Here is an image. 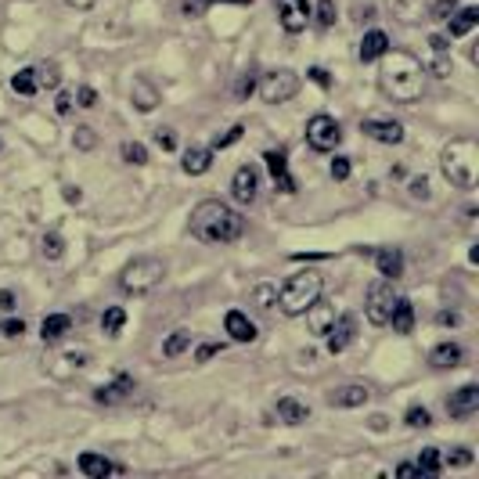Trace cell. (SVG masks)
I'll return each instance as SVG.
<instances>
[{"label": "cell", "mask_w": 479, "mask_h": 479, "mask_svg": "<svg viewBox=\"0 0 479 479\" xmlns=\"http://www.w3.org/2000/svg\"><path fill=\"white\" fill-rule=\"evenodd\" d=\"M382 69H379V87L386 97L400 101V104H411L421 97V87H425V65L411 55V50H400V47H389L386 55L379 58Z\"/></svg>", "instance_id": "obj_1"}, {"label": "cell", "mask_w": 479, "mask_h": 479, "mask_svg": "<svg viewBox=\"0 0 479 479\" xmlns=\"http://www.w3.org/2000/svg\"><path fill=\"white\" fill-rule=\"evenodd\" d=\"M245 231V220L242 212H235L227 202L220 198H205L191 209V235L198 242H209V245H227V242H238Z\"/></svg>", "instance_id": "obj_2"}, {"label": "cell", "mask_w": 479, "mask_h": 479, "mask_svg": "<svg viewBox=\"0 0 479 479\" xmlns=\"http://www.w3.org/2000/svg\"><path fill=\"white\" fill-rule=\"evenodd\" d=\"M440 170L443 177L461 188V191H472L475 181H479V144L472 137H458L451 141L443 151H440Z\"/></svg>", "instance_id": "obj_3"}, {"label": "cell", "mask_w": 479, "mask_h": 479, "mask_svg": "<svg viewBox=\"0 0 479 479\" xmlns=\"http://www.w3.org/2000/svg\"><path fill=\"white\" fill-rule=\"evenodd\" d=\"M325 292V278L317 274V271H299V274H292L285 285H281V292L274 296V303L281 306V313L285 317H299V313H306V306Z\"/></svg>", "instance_id": "obj_4"}, {"label": "cell", "mask_w": 479, "mask_h": 479, "mask_svg": "<svg viewBox=\"0 0 479 479\" xmlns=\"http://www.w3.org/2000/svg\"><path fill=\"white\" fill-rule=\"evenodd\" d=\"M166 278V263L155 259V256H137L130 259L123 274H119V289L130 292V296H148L151 289H158Z\"/></svg>", "instance_id": "obj_5"}, {"label": "cell", "mask_w": 479, "mask_h": 479, "mask_svg": "<svg viewBox=\"0 0 479 479\" xmlns=\"http://www.w3.org/2000/svg\"><path fill=\"white\" fill-rule=\"evenodd\" d=\"M299 94V76L292 69H274L259 80V97L267 104H285Z\"/></svg>", "instance_id": "obj_6"}, {"label": "cell", "mask_w": 479, "mask_h": 479, "mask_svg": "<svg viewBox=\"0 0 479 479\" xmlns=\"http://www.w3.org/2000/svg\"><path fill=\"white\" fill-rule=\"evenodd\" d=\"M306 144L313 148V151H335L339 144H343V127L332 119V116H313L310 123H306Z\"/></svg>", "instance_id": "obj_7"}, {"label": "cell", "mask_w": 479, "mask_h": 479, "mask_svg": "<svg viewBox=\"0 0 479 479\" xmlns=\"http://www.w3.org/2000/svg\"><path fill=\"white\" fill-rule=\"evenodd\" d=\"M393 303H397L393 281H389V278L375 281V285L367 289V303H364V306H367V310H364V313H367V321L382 328V325L389 321V310H393Z\"/></svg>", "instance_id": "obj_8"}, {"label": "cell", "mask_w": 479, "mask_h": 479, "mask_svg": "<svg viewBox=\"0 0 479 479\" xmlns=\"http://www.w3.org/2000/svg\"><path fill=\"white\" fill-rule=\"evenodd\" d=\"M325 339H328V353H343L357 339V317L353 313H335V321L328 325Z\"/></svg>", "instance_id": "obj_9"}, {"label": "cell", "mask_w": 479, "mask_h": 479, "mask_svg": "<svg viewBox=\"0 0 479 479\" xmlns=\"http://www.w3.org/2000/svg\"><path fill=\"white\" fill-rule=\"evenodd\" d=\"M278 18L285 33H303L310 22V0H278Z\"/></svg>", "instance_id": "obj_10"}, {"label": "cell", "mask_w": 479, "mask_h": 479, "mask_svg": "<svg viewBox=\"0 0 479 479\" xmlns=\"http://www.w3.org/2000/svg\"><path fill=\"white\" fill-rule=\"evenodd\" d=\"M130 101H134L137 112H155L158 104H163V94H158V87L148 76H137L134 87H130Z\"/></svg>", "instance_id": "obj_11"}, {"label": "cell", "mask_w": 479, "mask_h": 479, "mask_svg": "<svg viewBox=\"0 0 479 479\" xmlns=\"http://www.w3.org/2000/svg\"><path fill=\"white\" fill-rule=\"evenodd\" d=\"M475 411H479V386L475 382H468L458 393H451V400H447V414L451 418H472Z\"/></svg>", "instance_id": "obj_12"}, {"label": "cell", "mask_w": 479, "mask_h": 479, "mask_svg": "<svg viewBox=\"0 0 479 479\" xmlns=\"http://www.w3.org/2000/svg\"><path fill=\"white\" fill-rule=\"evenodd\" d=\"M360 130L371 137V141H379V144H400L404 141V127L397 119H364Z\"/></svg>", "instance_id": "obj_13"}, {"label": "cell", "mask_w": 479, "mask_h": 479, "mask_svg": "<svg viewBox=\"0 0 479 479\" xmlns=\"http://www.w3.org/2000/svg\"><path fill=\"white\" fill-rule=\"evenodd\" d=\"M263 163H267V170H271V177H274V184H278L281 195H296V181L289 177V158H285V151L271 148L267 155H263Z\"/></svg>", "instance_id": "obj_14"}, {"label": "cell", "mask_w": 479, "mask_h": 479, "mask_svg": "<svg viewBox=\"0 0 479 479\" xmlns=\"http://www.w3.org/2000/svg\"><path fill=\"white\" fill-rule=\"evenodd\" d=\"M256 191H259V173H256V166H238L235 177H231V195H235L238 202H252Z\"/></svg>", "instance_id": "obj_15"}, {"label": "cell", "mask_w": 479, "mask_h": 479, "mask_svg": "<svg viewBox=\"0 0 479 479\" xmlns=\"http://www.w3.org/2000/svg\"><path fill=\"white\" fill-rule=\"evenodd\" d=\"M371 400V389L360 386V382H350V386H335L328 393V404L332 407H364Z\"/></svg>", "instance_id": "obj_16"}, {"label": "cell", "mask_w": 479, "mask_h": 479, "mask_svg": "<svg viewBox=\"0 0 479 479\" xmlns=\"http://www.w3.org/2000/svg\"><path fill=\"white\" fill-rule=\"evenodd\" d=\"M134 389H137V382H134L130 375H116L109 386H97V389H94V400H97V404H119V400H127Z\"/></svg>", "instance_id": "obj_17"}, {"label": "cell", "mask_w": 479, "mask_h": 479, "mask_svg": "<svg viewBox=\"0 0 479 479\" xmlns=\"http://www.w3.org/2000/svg\"><path fill=\"white\" fill-rule=\"evenodd\" d=\"M332 321H335V306L317 296V299L306 306V325H310V332H313V335H325Z\"/></svg>", "instance_id": "obj_18"}, {"label": "cell", "mask_w": 479, "mask_h": 479, "mask_svg": "<svg viewBox=\"0 0 479 479\" xmlns=\"http://www.w3.org/2000/svg\"><path fill=\"white\" fill-rule=\"evenodd\" d=\"M181 166L188 177H202L209 166H212V148H202V144H191L184 148V158H181Z\"/></svg>", "instance_id": "obj_19"}, {"label": "cell", "mask_w": 479, "mask_h": 479, "mask_svg": "<svg viewBox=\"0 0 479 479\" xmlns=\"http://www.w3.org/2000/svg\"><path fill=\"white\" fill-rule=\"evenodd\" d=\"M224 328H227V335L235 343H256V325L249 321V313H242V310H231L224 317Z\"/></svg>", "instance_id": "obj_20"}, {"label": "cell", "mask_w": 479, "mask_h": 479, "mask_svg": "<svg viewBox=\"0 0 479 479\" xmlns=\"http://www.w3.org/2000/svg\"><path fill=\"white\" fill-rule=\"evenodd\" d=\"M479 26V8H458L451 18H447V40H454V36H468L472 29Z\"/></svg>", "instance_id": "obj_21"}, {"label": "cell", "mask_w": 479, "mask_h": 479, "mask_svg": "<svg viewBox=\"0 0 479 479\" xmlns=\"http://www.w3.org/2000/svg\"><path fill=\"white\" fill-rule=\"evenodd\" d=\"M461 360H465V350H461L458 343H440V346H433V353H429V364H433L436 371L461 367Z\"/></svg>", "instance_id": "obj_22"}, {"label": "cell", "mask_w": 479, "mask_h": 479, "mask_svg": "<svg viewBox=\"0 0 479 479\" xmlns=\"http://www.w3.org/2000/svg\"><path fill=\"white\" fill-rule=\"evenodd\" d=\"M389 50V36L382 33V29H371L364 40H360V50H357V58L360 62H379L382 55Z\"/></svg>", "instance_id": "obj_23"}, {"label": "cell", "mask_w": 479, "mask_h": 479, "mask_svg": "<svg viewBox=\"0 0 479 479\" xmlns=\"http://www.w3.org/2000/svg\"><path fill=\"white\" fill-rule=\"evenodd\" d=\"M386 325H393L397 335H407V332L414 328V306H411V299L397 296V303H393V310H389V321H386Z\"/></svg>", "instance_id": "obj_24"}, {"label": "cell", "mask_w": 479, "mask_h": 479, "mask_svg": "<svg viewBox=\"0 0 479 479\" xmlns=\"http://www.w3.org/2000/svg\"><path fill=\"white\" fill-rule=\"evenodd\" d=\"M69 328H72L69 313H50V317H43V325H40V339L43 343H58V339L69 335Z\"/></svg>", "instance_id": "obj_25"}, {"label": "cell", "mask_w": 479, "mask_h": 479, "mask_svg": "<svg viewBox=\"0 0 479 479\" xmlns=\"http://www.w3.org/2000/svg\"><path fill=\"white\" fill-rule=\"evenodd\" d=\"M80 472L87 475V479H104V475H112L116 472V465L104 458V454H94V451H87V454H80Z\"/></svg>", "instance_id": "obj_26"}, {"label": "cell", "mask_w": 479, "mask_h": 479, "mask_svg": "<svg viewBox=\"0 0 479 479\" xmlns=\"http://www.w3.org/2000/svg\"><path fill=\"white\" fill-rule=\"evenodd\" d=\"M375 267H379L382 278L397 281V278L404 274V256H400V249H379V252H375Z\"/></svg>", "instance_id": "obj_27"}, {"label": "cell", "mask_w": 479, "mask_h": 479, "mask_svg": "<svg viewBox=\"0 0 479 479\" xmlns=\"http://www.w3.org/2000/svg\"><path fill=\"white\" fill-rule=\"evenodd\" d=\"M278 418H281L285 425H303V421L310 418V404H303V400H296V397H281V400H278Z\"/></svg>", "instance_id": "obj_28"}, {"label": "cell", "mask_w": 479, "mask_h": 479, "mask_svg": "<svg viewBox=\"0 0 479 479\" xmlns=\"http://www.w3.org/2000/svg\"><path fill=\"white\" fill-rule=\"evenodd\" d=\"M123 325H127V310L123 306H109V310L101 313V332L109 335V339H116L123 332Z\"/></svg>", "instance_id": "obj_29"}, {"label": "cell", "mask_w": 479, "mask_h": 479, "mask_svg": "<svg viewBox=\"0 0 479 479\" xmlns=\"http://www.w3.org/2000/svg\"><path fill=\"white\" fill-rule=\"evenodd\" d=\"M11 90H15V94H22V97H33V94L40 90V83H36V69H18V72L11 76Z\"/></svg>", "instance_id": "obj_30"}, {"label": "cell", "mask_w": 479, "mask_h": 479, "mask_svg": "<svg viewBox=\"0 0 479 479\" xmlns=\"http://www.w3.org/2000/svg\"><path fill=\"white\" fill-rule=\"evenodd\" d=\"M421 11H425L421 0H393V15H397L400 22H407V26H414V22L421 18Z\"/></svg>", "instance_id": "obj_31"}, {"label": "cell", "mask_w": 479, "mask_h": 479, "mask_svg": "<svg viewBox=\"0 0 479 479\" xmlns=\"http://www.w3.org/2000/svg\"><path fill=\"white\" fill-rule=\"evenodd\" d=\"M36 83H40V87H47V90H58V87H62V69H58L55 62L36 65Z\"/></svg>", "instance_id": "obj_32"}, {"label": "cell", "mask_w": 479, "mask_h": 479, "mask_svg": "<svg viewBox=\"0 0 479 479\" xmlns=\"http://www.w3.org/2000/svg\"><path fill=\"white\" fill-rule=\"evenodd\" d=\"M418 468H421V475H440V472H443L440 447H425V451L418 454Z\"/></svg>", "instance_id": "obj_33"}, {"label": "cell", "mask_w": 479, "mask_h": 479, "mask_svg": "<svg viewBox=\"0 0 479 479\" xmlns=\"http://www.w3.org/2000/svg\"><path fill=\"white\" fill-rule=\"evenodd\" d=\"M40 252H43L47 259H62V256H65V242H62V235H58V231H47V235L40 238Z\"/></svg>", "instance_id": "obj_34"}, {"label": "cell", "mask_w": 479, "mask_h": 479, "mask_svg": "<svg viewBox=\"0 0 479 479\" xmlns=\"http://www.w3.org/2000/svg\"><path fill=\"white\" fill-rule=\"evenodd\" d=\"M184 350H191V332H184V328H181V332H173V335L166 339L163 353H166V357H181Z\"/></svg>", "instance_id": "obj_35"}, {"label": "cell", "mask_w": 479, "mask_h": 479, "mask_svg": "<svg viewBox=\"0 0 479 479\" xmlns=\"http://www.w3.org/2000/svg\"><path fill=\"white\" fill-rule=\"evenodd\" d=\"M123 163L144 166V163H148V148H144L141 141H127V144H123Z\"/></svg>", "instance_id": "obj_36"}, {"label": "cell", "mask_w": 479, "mask_h": 479, "mask_svg": "<svg viewBox=\"0 0 479 479\" xmlns=\"http://www.w3.org/2000/svg\"><path fill=\"white\" fill-rule=\"evenodd\" d=\"M404 421L411 425V429H429L433 425V414H429V407H407V414H404Z\"/></svg>", "instance_id": "obj_37"}, {"label": "cell", "mask_w": 479, "mask_h": 479, "mask_svg": "<svg viewBox=\"0 0 479 479\" xmlns=\"http://www.w3.org/2000/svg\"><path fill=\"white\" fill-rule=\"evenodd\" d=\"M440 461H443V468H465V465H472V451L468 447H454V451L440 454Z\"/></svg>", "instance_id": "obj_38"}, {"label": "cell", "mask_w": 479, "mask_h": 479, "mask_svg": "<svg viewBox=\"0 0 479 479\" xmlns=\"http://www.w3.org/2000/svg\"><path fill=\"white\" fill-rule=\"evenodd\" d=\"M242 134H245V127H231L227 134H217V137H212V151H220V148H231V144H238L242 141Z\"/></svg>", "instance_id": "obj_39"}, {"label": "cell", "mask_w": 479, "mask_h": 479, "mask_svg": "<svg viewBox=\"0 0 479 479\" xmlns=\"http://www.w3.org/2000/svg\"><path fill=\"white\" fill-rule=\"evenodd\" d=\"M72 144H76L80 151H90V148L97 144V134H94L90 127H76V134H72Z\"/></svg>", "instance_id": "obj_40"}, {"label": "cell", "mask_w": 479, "mask_h": 479, "mask_svg": "<svg viewBox=\"0 0 479 479\" xmlns=\"http://www.w3.org/2000/svg\"><path fill=\"white\" fill-rule=\"evenodd\" d=\"M335 18H339L335 0H321V4H317V22H321V26H335Z\"/></svg>", "instance_id": "obj_41"}, {"label": "cell", "mask_w": 479, "mask_h": 479, "mask_svg": "<svg viewBox=\"0 0 479 479\" xmlns=\"http://www.w3.org/2000/svg\"><path fill=\"white\" fill-rule=\"evenodd\" d=\"M0 335H8V339H22V335H26V321H22V317H8V321L0 325Z\"/></svg>", "instance_id": "obj_42"}, {"label": "cell", "mask_w": 479, "mask_h": 479, "mask_svg": "<svg viewBox=\"0 0 479 479\" xmlns=\"http://www.w3.org/2000/svg\"><path fill=\"white\" fill-rule=\"evenodd\" d=\"M454 11H458V0H436V4H433V11H429V15H433L436 22H447V18H451Z\"/></svg>", "instance_id": "obj_43"}, {"label": "cell", "mask_w": 479, "mask_h": 479, "mask_svg": "<svg viewBox=\"0 0 479 479\" xmlns=\"http://www.w3.org/2000/svg\"><path fill=\"white\" fill-rule=\"evenodd\" d=\"M155 144L163 148V151H173V148H177V134H173L170 127H158V130H155Z\"/></svg>", "instance_id": "obj_44"}, {"label": "cell", "mask_w": 479, "mask_h": 479, "mask_svg": "<svg viewBox=\"0 0 479 479\" xmlns=\"http://www.w3.org/2000/svg\"><path fill=\"white\" fill-rule=\"evenodd\" d=\"M350 170H353V163H350L346 155H335V158H332V181H346Z\"/></svg>", "instance_id": "obj_45"}, {"label": "cell", "mask_w": 479, "mask_h": 479, "mask_svg": "<svg viewBox=\"0 0 479 479\" xmlns=\"http://www.w3.org/2000/svg\"><path fill=\"white\" fill-rule=\"evenodd\" d=\"M205 8H209V0H184V4H181V11H184L188 18H202Z\"/></svg>", "instance_id": "obj_46"}, {"label": "cell", "mask_w": 479, "mask_h": 479, "mask_svg": "<svg viewBox=\"0 0 479 479\" xmlns=\"http://www.w3.org/2000/svg\"><path fill=\"white\" fill-rule=\"evenodd\" d=\"M220 350H224V346H220V343H202V346H198V350H195V364H205V360H209V357H217V353H220Z\"/></svg>", "instance_id": "obj_47"}, {"label": "cell", "mask_w": 479, "mask_h": 479, "mask_svg": "<svg viewBox=\"0 0 479 479\" xmlns=\"http://www.w3.org/2000/svg\"><path fill=\"white\" fill-rule=\"evenodd\" d=\"M306 76H310V83H317L321 90H332V76H328V72H325L321 65H313V69H310Z\"/></svg>", "instance_id": "obj_48"}, {"label": "cell", "mask_w": 479, "mask_h": 479, "mask_svg": "<svg viewBox=\"0 0 479 479\" xmlns=\"http://www.w3.org/2000/svg\"><path fill=\"white\" fill-rule=\"evenodd\" d=\"M252 90H256V80H252V72H245V76L235 83V94L245 101V97H252Z\"/></svg>", "instance_id": "obj_49"}, {"label": "cell", "mask_w": 479, "mask_h": 479, "mask_svg": "<svg viewBox=\"0 0 479 479\" xmlns=\"http://www.w3.org/2000/svg\"><path fill=\"white\" fill-rule=\"evenodd\" d=\"M76 104H80V109H94V104H97V90H94V87H80Z\"/></svg>", "instance_id": "obj_50"}, {"label": "cell", "mask_w": 479, "mask_h": 479, "mask_svg": "<svg viewBox=\"0 0 479 479\" xmlns=\"http://www.w3.org/2000/svg\"><path fill=\"white\" fill-rule=\"evenodd\" d=\"M411 195H414V198H429V181H425V177H414V181H411Z\"/></svg>", "instance_id": "obj_51"}, {"label": "cell", "mask_w": 479, "mask_h": 479, "mask_svg": "<svg viewBox=\"0 0 479 479\" xmlns=\"http://www.w3.org/2000/svg\"><path fill=\"white\" fill-rule=\"evenodd\" d=\"M429 47L436 50V55H447V50H451V40L440 36V33H433V36H429Z\"/></svg>", "instance_id": "obj_52"}, {"label": "cell", "mask_w": 479, "mask_h": 479, "mask_svg": "<svg viewBox=\"0 0 479 479\" xmlns=\"http://www.w3.org/2000/svg\"><path fill=\"white\" fill-rule=\"evenodd\" d=\"M55 109H58V116H69V112H72V94H58Z\"/></svg>", "instance_id": "obj_53"}, {"label": "cell", "mask_w": 479, "mask_h": 479, "mask_svg": "<svg viewBox=\"0 0 479 479\" xmlns=\"http://www.w3.org/2000/svg\"><path fill=\"white\" fill-rule=\"evenodd\" d=\"M397 475H404V479H425L418 465H397Z\"/></svg>", "instance_id": "obj_54"}, {"label": "cell", "mask_w": 479, "mask_h": 479, "mask_svg": "<svg viewBox=\"0 0 479 479\" xmlns=\"http://www.w3.org/2000/svg\"><path fill=\"white\" fill-rule=\"evenodd\" d=\"M436 321H440V325H443V328H447V325H451V328H454V325H458V321H461V317H458V313H454V310H440V313H436Z\"/></svg>", "instance_id": "obj_55"}, {"label": "cell", "mask_w": 479, "mask_h": 479, "mask_svg": "<svg viewBox=\"0 0 479 479\" xmlns=\"http://www.w3.org/2000/svg\"><path fill=\"white\" fill-rule=\"evenodd\" d=\"M425 72H433V76H447V72H451V62H443V58H440V62H433V65H425Z\"/></svg>", "instance_id": "obj_56"}, {"label": "cell", "mask_w": 479, "mask_h": 479, "mask_svg": "<svg viewBox=\"0 0 479 479\" xmlns=\"http://www.w3.org/2000/svg\"><path fill=\"white\" fill-rule=\"evenodd\" d=\"M256 303H259L263 310H267V306L274 303V292H271V289H256Z\"/></svg>", "instance_id": "obj_57"}, {"label": "cell", "mask_w": 479, "mask_h": 479, "mask_svg": "<svg viewBox=\"0 0 479 479\" xmlns=\"http://www.w3.org/2000/svg\"><path fill=\"white\" fill-rule=\"evenodd\" d=\"M0 310H15V292H11V289L0 292Z\"/></svg>", "instance_id": "obj_58"}, {"label": "cell", "mask_w": 479, "mask_h": 479, "mask_svg": "<svg viewBox=\"0 0 479 479\" xmlns=\"http://www.w3.org/2000/svg\"><path fill=\"white\" fill-rule=\"evenodd\" d=\"M65 4H69V8H76V11H90V8L97 4V0H65Z\"/></svg>", "instance_id": "obj_59"}, {"label": "cell", "mask_w": 479, "mask_h": 479, "mask_svg": "<svg viewBox=\"0 0 479 479\" xmlns=\"http://www.w3.org/2000/svg\"><path fill=\"white\" fill-rule=\"evenodd\" d=\"M62 195H65V202H80V198H83V191H80V188H72V184H69Z\"/></svg>", "instance_id": "obj_60"}, {"label": "cell", "mask_w": 479, "mask_h": 479, "mask_svg": "<svg viewBox=\"0 0 479 479\" xmlns=\"http://www.w3.org/2000/svg\"><path fill=\"white\" fill-rule=\"evenodd\" d=\"M371 429L382 433V429H386V418H382V414H375V418H371Z\"/></svg>", "instance_id": "obj_61"}, {"label": "cell", "mask_w": 479, "mask_h": 479, "mask_svg": "<svg viewBox=\"0 0 479 479\" xmlns=\"http://www.w3.org/2000/svg\"><path fill=\"white\" fill-rule=\"evenodd\" d=\"M209 4H252V0H209Z\"/></svg>", "instance_id": "obj_62"}]
</instances>
